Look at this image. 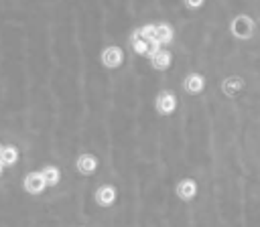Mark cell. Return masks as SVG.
<instances>
[{
	"label": "cell",
	"mask_w": 260,
	"mask_h": 227,
	"mask_svg": "<svg viewBox=\"0 0 260 227\" xmlns=\"http://www.w3.org/2000/svg\"><path fill=\"white\" fill-rule=\"evenodd\" d=\"M197 191H199V186H197V182L193 180V178H181L177 184H175V195L183 201V203H189V201H193L195 197H197Z\"/></svg>",
	"instance_id": "6"
},
{
	"label": "cell",
	"mask_w": 260,
	"mask_h": 227,
	"mask_svg": "<svg viewBox=\"0 0 260 227\" xmlns=\"http://www.w3.org/2000/svg\"><path fill=\"white\" fill-rule=\"evenodd\" d=\"M98 166H100L98 158H95L93 154H89V152H83V154H79V156L75 158V168H77V172L83 174V176H91V174L98 170Z\"/></svg>",
	"instance_id": "7"
},
{
	"label": "cell",
	"mask_w": 260,
	"mask_h": 227,
	"mask_svg": "<svg viewBox=\"0 0 260 227\" xmlns=\"http://www.w3.org/2000/svg\"><path fill=\"white\" fill-rule=\"evenodd\" d=\"M18 158H20V152L14 144H6L0 148V160L4 166H14L18 162Z\"/></svg>",
	"instance_id": "11"
},
{
	"label": "cell",
	"mask_w": 260,
	"mask_h": 227,
	"mask_svg": "<svg viewBox=\"0 0 260 227\" xmlns=\"http://www.w3.org/2000/svg\"><path fill=\"white\" fill-rule=\"evenodd\" d=\"M0 148H2V144H0Z\"/></svg>",
	"instance_id": "18"
},
{
	"label": "cell",
	"mask_w": 260,
	"mask_h": 227,
	"mask_svg": "<svg viewBox=\"0 0 260 227\" xmlns=\"http://www.w3.org/2000/svg\"><path fill=\"white\" fill-rule=\"evenodd\" d=\"M4 168H6V166H4V164H2V160H0V174H2V170H4Z\"/></svg>",
	"instance_id": "17"
},
{
	"label": "cell",
	"mask_w": 260,
	"mask_h": 227,
	"mask_svg": "<svg viewBox=\"0 0 260 227\" xmlns=\"http://www.w3.org/2000/svg\"><path fill=\"white\" fill-rule=\"evenodd\" d=\"M100 61L106 69H118L124 63V51L118 45H108L100 53Z\"/></svg>",
	"instance_id": "4"
},
{
	"label": "cell",
	"mask_w": 260,
	"mask_h": 227,
	"mask_svg": "<svg viewBox=\"0 0 260 227\" xmlns=\"http://www.w3.org/2000/svg\"><path fill=\"white\" fill-rule=\"evenodd\" d=\"M183 87H185L187 93L197 95V93H201V91L205 89V77H203L201 73H197V71H191V73L185 75V79H183Z\"/></svg>",
	"instance_id": "8"
},
{
	"label": "cell",
	"mask_w": 260,
	"mask_h": 227,
	"mask_svg": "<svg viewBox=\"0 0 260 227\" xmlns=\"http://www.w3.org/2000/svg\"><path fill=\"white\" fill-rule=\"evenodd\" d=\"M173 36H175V28H173L169 22H158V24H156V41H158L162 47H165V45H171Z\"/></svg>",
	"instance_id": "12"
},
{
	"label": "cell",
	"mask_w": 260,
	"mask_h": 227,
	"mask_svg": "<svg viewBox=\"0 0 260 227\" xmlns=\"http://www.w3.org/2000/svg\"><path fill=\"white\" fill-rule=\"evenodd\" d=\"M244 85H246L244 77H240V75H228V77L221 81V93H223L225 97H236V95L244 89Z\"/></svg>",
	"instance_id": "9"
},
{
	"label": "cell",
	"mask_w": 260,
	"mask_h": 227,
	"mask_svg": "<svg viewBox=\"0 0 260 227\" xmlns=\"http://www.w3.org/2000/svg\"><path fill=\"white\" fill-rule=\"evenodd\" d=\"M177 95L171 91V89H162L158 91V95L154 97V109L156 114L160 116H171L175 109H177Z\"/></svg>",
	"instance_id": "3"
},
{
	"label": "cell",
	"mask_w": 260,
	"mask_h": 227,
	"mask_svg": "<svg viewBox=\"0 0 260 227\" xmlns=\"http://www.w3.org/2000/svg\"><path fill=\"white\" fill-rule=\"evenodd\" d=\"M41 172H43V176H45V180H47L49 186H57V184H59V180H61V170H59L55 164H45V166L41 168Z\"/></svg>",
	"instance_id": "14"
},
{
	"label": "cell",
	"mask_w": 260,
	"mask_h": 227,
	"mask_svg": "<svg viewBox=\"0 0 260 227\" xmlns=\"http://www.w3.org/2000/svg\"><path fill=\"white\" fill-rule=\"evenodd\" d=\"M256 32V22L248 14H236L230 22V34L238 41H250Z\"/></svg>",
	"instance_id": "1"
},
{
	"label": "cell",
	"mask_w": 260,
	"mask_h": 227,
	"mask_svg": "<svg viewBox=\"0 0 260 227\" xmlns=\"http://www.w3.org/2000/svg\"><path fill=\"white\" fill-rule=\"evenodd\" d=\"M185 2V6L189 8V10H199L203 4H205V0H183Z\"/></svg>",
	"instance_id": "16"
},
{
	"label": "cell",
	"mask_w": 260,
	"mask_h": 227,
	"mask_svg": "<svg viewBox=\"0 0 260 227\" xmlns=\"http://www.w3.org/2000/svg\"><path fill=\"white\" fill-rule=\"evenodd\" d=\"M130 47H132V51H134L136 55H140V57H148L150 41H146V39H142V36H134V34H130Z\"/></svg>",
	"instance_id": "13"
},
{
	"label": "cell",
	"mask_w": 260,
	"mask_h": 227,
	"mask_svg": "<svg viewBox=\"0 0 260 227\" xmlns=\"http://www.w3.org/2000/svg\"><path fill=\"white\" fill-rule=\"evenodd\" d=\"M171 53L169 51H165V49H160V51H156L152 57H150V65H152V69H156V71H167L169 67H171Z\"/></svg>",
	"instance_id": "10"
},
{
	"label": "cell",
	"mask_w": 260,
	"mask_h": 227,
	"mask_svg": "<svg viewBox=\"0 0 260 227\" xmlns=\"http://www.w3.org/2000/svg\"><path fill=\"white\" fill-rule=\"evenodd\" d=\"M22 188H24L28 195L37 197V195H43L45 188H49V184H47V180H45V176H43L41 170H30V172H26L24 178H22Z\"/></svg>",
	"instance_id": "2"
},
{
	"label": "cell",
	"mask_w": 260,
	"mask_h": 227,
	"mask_svg": "<svg viewBox=\"0 0 260 227\" xmlns=\"http://www.w3.org/2000/svg\"><path fill=\"white\" fill-rule=\"evenodd\" d=\"M134 36H142L146 41H156V24H144L132 32Z\"/></svg>",
	"instance_id": "15"
},
{
	"label": "cell",
	"mask_w": 260,
	"mask_h": 227,
	"mask_svg": "<svg viewBox=\"0 0 260 227\" xmlns=\"http://www.w3.org/2000/svg\"><path fill=\"white\" fill-rule=\"evenodd\" d=\"M93 199H95V203L100 205V207H112L116 201H118V188L114 186V184H110V182H106V184H100L98 188H95V193H93Z\"/></svg>",
	"instance_id": "5"
}]
</instances>
